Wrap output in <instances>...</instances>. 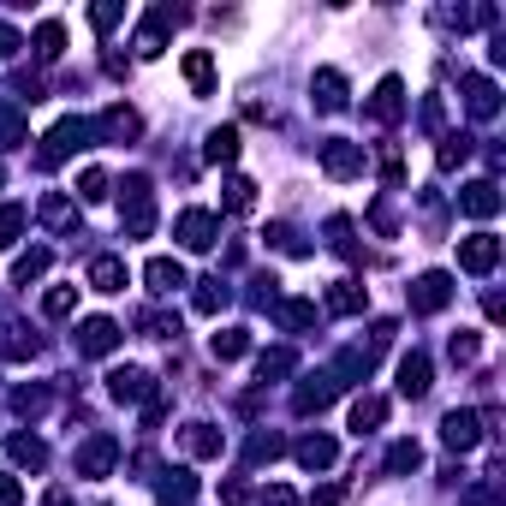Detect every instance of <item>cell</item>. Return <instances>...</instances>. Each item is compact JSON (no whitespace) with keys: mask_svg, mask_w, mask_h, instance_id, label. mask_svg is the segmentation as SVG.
<instances>
[{"mask_svg":"<svg viewBox=\"0 0 506 506\" xmlns=\"http://www.w3.org/2000/svg\"><path fill=\"white\" fill-rule=\"evenodd\" d=\"M418 465H423V447H418V441H393L387 470H418Z\"/></svg>","mask_w":506,"mask_h":506,"instance_id":"d6a6232c","label":"cell"},{"mask_svg":"<svg viewBox=\"0 0 506 506\" xmlns=\"http://www.w3.org/2000/svg\"><path fill=\"white\" fill-rule=\"evenodd\" d=\"M60 48H66V25H60V18H48V25L36 30V54H42V60H60Z\"/></svg>","mask_w":506,"mask_h":506,"instance_id":"4316f807","label":"cell"},{"mask_svg":"<svg viewBox=\"0 0 506 506\" xmlns=\"http://www.w3.org/2000/svg\"><path fill=\"white\" fill-rule=\"evenodd\" d=\"M72 304H77V286H54L42 298V316H72Z\"/></svg>","mask_w":506,"mask_h":506,"instance_id":"e575fe53","label":"cell"},{"mask_svg":"<svg viewBox=\"0 0 506 506\" xmlns=\"http://www.w3.org/2000/svg\"><path fill=\"white\" fill-rule=\"evenodd\" d=\"M298 465H304V470H328V465H334V441H328V435L298 441Z\"/></svg>","mask_w":506,"mask_h":506,"instance_id":"603a6c76","label":"cell"},{"mask_svg":"<svg viewBox=\"0 0 506 506\" xmlns=\"http://www.w3.org/2000/svg\"><path fill=\"white\" fill-rule=\"evenodd\" d=\"M316 108L322 114H340L346 108V77L340 72H316Z\"/></svg>","mask_w":506,"mask_h":506,"instance_id":"44dd1931","label":"cell"},{"mask_svg":"<svg viewBox=\"0 0 506 506\" xmlns=\"http://www.w3.org/2000/svg\"><path fill=\"white\" fill-rule=\"evenodd\" d=\"M256 369H263V381H268V376H286V369H292V352H263V364H256Z\"/></svg>","mask_w":506,"mask_h":506,"instance_id":"7bdbcfd3","label":"cell"},{"mask_svg":"<svg viewBox=\"0 0 506 506\" xmlns=\"http://www.w3.org/2000/svg\"><path fill=\"white\" fill-rule=\"evenodd\" d=\"M465 155H470V138H447L441 143V167H459Z\"/></svg>","mask_w":506,"mask_h":506,"instance_id":"b9f144b4","label":"cell"},{"mask_svg":"<svg viewBox=\"0 0 506 506\" xmlns=\"http://www.w3.org/2000/svg\"><path fill=\"white\" fill-rule=\"evenodd\" d=\"M399 114H405V84L399 77H381L376 96H369V119H376V126H393Z\"/></svg>","mask_w":506,"mask_h":506,"instance_id":"52a82bcc","label":"cell"},{"mask_svg":"<svg viewBox=\"0 0 506 506\" xmlns=\"http://www.w3.org/2000/svg\"><path fill=\"white\" fill-rule=\"evenodd\" d=\"M310 322H316V304H304V298L280 304V328H310Z\"/></svg>","mask_w":506,"mask_h":506,"instance_id":"f546056e","label":"cell"},{"mask_svg":"<svg viewBox=\"0 0 506 506\" xmlns=\"http://www.w3.org/2000/svg\"><path fill=\"white\" fill-rule=\"evenodd\" d=\"M84 138H89V126L84 119H60V126L42 138V167H60L72 150H84Z\"/></svg>","mask_w":506,"mask_h":506,"instance_id":"6da1fadb","label":"cell"},{"mask_svg":"<svg viewBox=\"0 0 506 506\" xmlns=\"http://www.w3.org/2000/svg\"><path fill=\"white\" fill-rule=\"evenodd\" d=\"M173 6H155V13L150 18H143V30H138V54H143V60H155V54H161L167 48V25H173Z\"/></svg>","mask_w":506,"mask_h":506,"instance_id":"30bf717a","label":"cell"},{"mask_svg":"<svg viewBox=\"0 0 506 506\" xmlns=\"http://www.w3.org/2000/svg\"><path fill=\"white\" fill-rule=\"evenodd\" d=\"M328 310H340V316H357V310H364V286H357V280H334Z\"/></svg>","mask_w":506,"mask_h":506,"instance_id":"cb8c5ba5","label":"cell"},{"mask_svg":"<svg viewBox=\"0 0 506 506\" xmlns=\"http://www.w3.org/2000/svg\"><path fill=\"white\" fill-rule=\"evenodd\" d=\"M381 418H387V399H376V393H369V399H357V405H352V429H357V435L381 429Z\"/></svg>","mask_w":506,"mask_h":506,"instance_id":"d4e9b609","label":"cell"},{"mask_svg":"<svg viewBox=\"0 0 506 506\" xmlns=\"http://www.w3.org/2000/svg\"><path fill=\"white\" fill-rule=\"evenodd\" d=\"M334 393H340V376H310V381L298 387V399H292V405H298V411H322Z\"/></svg>","mask_w":506,"mask_h":506,"instance_id":"2e32d148","label":"cell"},{"mask_svg":"<svg viewBox=\"0 0 506 506\" xmlns=\"http://www.w3.org/2000/svg\"><path fill=\"white\" fill-rule=\"evenodd\" d=\"M89 286L96 292H126V263H119V256H96V263H89Z\"/></svg>","mask_w":506,"mask_h":506,"instance_id":"e0dca14e","label":"cell"},{"mask_svg":"<svg viewBox=\"0 0 506 506\" xmlns=\"http://www.w3.org/2000/svg\"><path fill=\"white\" fill-rule=\"evenodd\" d=\"M13 459H18V465H30V470H36V465H48V447H42L36 435H13Z\"/></svg>","mask_w":506,"mask_h":506,"instance_id":"f1b7e54d","label":"cell"},{"mask_svg":"<svg viewBox=\"0 0 506 506\" xmlns=\"http://www.w3.org/2000/svg\"><path fill=\"white\" fill-rule=\"evenodd\" d=\"M482 435H489V429H482V418H477V411H447V423H441V441H447V447L470 453V447H477Z\"/></svg>","mask_w":506,"mask_h":506,"instance_id":"8992f818","label":"cell"},{"mask_svg":"<svg viewBox=\"0 0 506 506\" xmlns=\"http://www.w3.org/2000/svg\"><path fill=\"white\" fill-rule=\"evenodd\" d=\"M114 453H119V447L108 441V435H96V441H89L84 453H77V477H108V465H114Z\"/></svg>","mask_w":506,"mask_h":506,"instance_id":"5bb4252c","label":"cell"},{"mask_svg":"<svg viewBox=\"0 0 506 506\" xmlns=\"http://www.w3.org/2000/svg\"><path fill=\"white\" fill-rule=\"evenodd\" d=\"M459 209H465V215H477V221H489L494 209H501V191H494V179H477V185H465V191H459Z\"/></svg>","mask_w":506,"mask_h":506,"instance_id":"8fae6325","label":"cell"},{"mask_svg":"<svg viewBox=\"0 0 506 506\" xmlns=\"http://www.w3.org/2000/svg\"><path fill=\"white\" fill-rule=\"evenodd\" d=\"M77 191H84L89 202H101V197H108V173H101V167H84V179H77Z\"/></svg>","mask_w":506,"mask_h":506,"instance_id":"8d00e7d4","label":"cell"},{"mask_svg":"<svg viewBox=\"0 0 506 506\" xmlns=\"http://www.w3.org/2000/svg\"><path fill=\"white\" fill-rule=\"evenodd\" d=\"M244 352H251V334L244 328H221L215 334V357L221 364H232V357H244Z\"/></svg>","mask_w":506,"mask_h":506,"instance_id":"484cf974","label":"cell"},{"mask_svg":"<svg viewBox=\"0 0 506 506\" xmlns=\"http://www.w3.org/2000/svg\"><path fill=\"white\" fill-rule=\"evenodd\" d=\"M42 221H48V227H72V202L48 197V202H42Z\"/></svg>","mask_w":506,"mask_h":506,"instance_id":"74e56055","label":"cell"},{"mask_svg":"<svg viewBox=\"0 0 506 506\" xmlns=\"http://www.w3.org/2000/svg\"><path fill=\"white\" fill-rule=\"evenodd\" d=\"M244 453H251V465H263V459H280V435H256Z\"/></svg>","mask_w":506,"mask_h":506,"instance_id":"60d3db41","label":"cell"},{"mask_svg":"<svg viewBox=\"0 0 506 506\" xmlns=\"http://www.w3.org/2000/svg\"><path fill=\"white\" fill-rule=\"evenodd\" d=\"M36 274H48V251H30V256H18V263H13V280H18V286H30Z\"/></svg>","mask_w":506,"mask_h":506,"instance_id":"1f68e13d","label":"cell"},{"mask_svg":"<svg viewBox=\"0 0 506 506\" xmlns=\"http://www.w3.org/2000/svg\"><path fill=\"white\" fill-rule=\"evenodd\" d=\"M161 494H167V501H191V494H197V482H191L185 470H173V477L161 482Z\"/></svg>","mask_w":506,"mask_h":506,"instance_id":"ab89813d","label":"cell"},{"mask_svg":"<svg viewBox=\"0 0 506 506\" xmlns=\"http://www.w3.org/2000/svg\"><path fill=\"white\" fill-rule=\"evenodd\" d=\"M42 506H72V501H66V489H54V494H48V501H42Z\"/></svg>","mask_w":506,"mask_h":506,"instance_id":"c3c4849f","label":"cell"},{"mask_svg":"<svg viewBox=\"0 0 506 506\" xmlns=\"http://www.w3.org/2000/svg\"><path fill=\"white\" fill-rule=\"evenodd\" d=\"M209 161H239V131L232 126L209 131Z\"/></svg>","mask_w":506,"mask_h":506,"instance_id":"83f0119b","label":"cell"},{"mask_svg":"<svg viewBox=\"0 0 506 506\" xmlns=\"http://www.w3.org/2000/svg\"><path fill=\"white\" fill-rule=\"evenodd\" d=\"M143 274H150V292H161V298H167V292H179V286H185V268H179L173 256H155V263L143 268Z\"/></svg>","mask_w":506,"mask_h":506,"instance_id":"ffe728a7","label":"cell"},{"mask_svg":"<svg viewBox=\"0 0 506 506\" xmlns=\"http://www.w3.org/2000/svg\"><path fill=\"white\" fill-rule=\"evenodd\" d=\"M215 232H221V221L209 215V209H185V215H179V244H185V251H209Z\"/></svg>","mask_w":506,"mask_h":506,"instance_id":"277c9868","label":"cell"},{"mask_svg":"<svg viewBox=\"0 0 506 506\" xmlns=\"http://www.w3.org/2000/svg\"><path fill=\"white\" fill-rule=\"evenodd\" d=\"M18 232H25V209H18V202H6V209H0V251H6Z\"/></svg>","mask_w":506,"mask_h":506,"instance_id":"d590c367","label":"cell"},{"mask_svg":"<svg viewBox=\"0 0 506 506\" xmlns=\"http://www.w3.org/2000/svg\"><path fill=\"white\" fill-rule=\"evenodd\" d=\"M13 54H18V30L0 25V60H13Z\"/></svg>","mask_w":506,"mask_h":506,"instance_id":"7dc6e473","label":"cell"},{"mask_svg":"<svg viewBox=\"0 0 506 506\" xmlns=\"http://www.w3.org/2000/svg\"><path fill=\"white\" fill-rule=\"evenodd\" d=\"M251 501V489H244V482H227V489H221V506H244Z\"/></svg>","mask_w":506,"mask_h":506,"instance_id":"bcb514c9","label":"cell"},{"mask_svg":"<svg viewBox=\"0 0 506 506\" xmlns=\"http://www.w3.org/2000/svg\"><path fill=\"white\" fill-rule=\"evenodd\" d=\"M25 501V489H18V477H0V506H18Z\"/></svg>","mask_w":506,"mask_h":506,"instance_id":"f6af8a7d","label":"cell"},{"mask_svg":"<svg viewBox=\"0 0 506 506\" xmlns=\"http://www.w3.org/2000/svg\"><path fill=\"white\" fill-rule=\"evenodd\" d=\"M221 304H227V286H221V280H197V310L202 316H215Z\"/></svg>","mask_w":506,"mask_h":506,"instance_id":"836d02e7","label":"cell"},{"mask_svg":"<svg viewBox=\"0 0 506 506\" xmlns=\"http://www.w3.org/2000/svg\"><path fill=\"white\" fill-rule=\"evenodd\" d=\"M185 84L197 89V96H209V89H215V60H209V54H185Z\"/></svg>","mask_w":506,"mask_h":506,"instance_id":"7402d4cb","label":"cell"},{"mask_svg":"<svg viewBox=\"0 0 506 506\" xmlns=\"http://www.w3.org/2000/svg\"><path fill=\"white\" fill-rule=\"evenodd\" d=\"M227 209H232V215L256 209V185H251V179H227Z\"/></svg>","mask_w":506,"mask_h":506,"instance_id":"4dcf8cb0","label":"cell"},{"mask_svg":"<svg viewBox=\"0 0 506 506\" xmlns=\"http://www.w3.org/2000/svg\"><path fill=\"white\" fill-rule=\"evenodd\" d=\"M494 263H501V239H494V232H470V239L459 244V268H465V274H489Z\"/></svg>","mask_w":506,"mask_h":506,"instance_id":"3957f363","label":"cell"},{"mask_svg":"<svg viewBox=\"0 0 506 506\" xmlns=\"http://www.w3.org/2000/svg\"><path fill=\"white\" fill-rule=\"evenodd\" d=\"M447 298H453V280H447V274H423L418 286H411V310H418V316L447 310Z\"/></svg>","mask_w":506,"mask_h":506,"instance_id":"ba28073f","label":"cell"},{"mask_svg":"<svg viewBox=\"0 0 506 506\" xmlns=\"http://www.w3.org/2000/svg\"><path fill=\"white\" fill-rule=\"evenodd\" d=\"M155 227V202H150V179H126V232L143 239Z\"/></svg>","mask_w":506,"mask_h":506,"instance_id":"7a4b0ae2","label":"cell"},{"mask_svg":"<svg viewBox=\"0 0 506 506\" xmlns=\"http://www.w3.org/2000/svg\"><path fill=\"white\" fill-rule=\"evenodd\" d=\"M322 167H328L334 179H352V173H364V150L346 143V138H334V143H322Z\"/></svg>","mask_w":506,"mask_h":506,"instance_id":"9c48e42d","label":"cell"},{"mask_svg":"<svg viewBox=\"0 0 506 506\" xmlns=\"http://www.w3.org/2000/svg\"><path fill=\"white\" fill-rule=\"evenodd\" d=\"M89 25H96V30H114V25H119V6H96V13H89Z\"/></svg>","mask_w":506,"mask_h":506,"instance_id":"ee69618b","label":"cell"},{"mask_svg":"<svg viewBox=\"0 0 506 506\" xmlns=\"http://www.w3.org/2000/svg\"><path fill=\"white\" fill-rule=\"evenodd\" d=\"M465 108H470L477 119H494L501 96H494V84H489V77H465Z\"/></svg>","mask_w":506,"mask_h":506,"instance_id":"d6986e66","label":"cell"},{"mask_svg":"<svg viewBox=\"0 0 506 506\" xmlns=\"http://www.w3.org/2000/svg\"><path fill=\"white\" fill-rule=\"evenodd\" d=\"M108 393H114V399H126V405L155 399V387H150V376H143V369H114V376H108Z\"/></svg>","mask_w":506,"mask_h":506,"instance_id":"7c38bea8","label":"cell"},{"mask_svg":"<svg viewBox=\"0 0 506 506\" xmlns=\"http://www.w3.org/2000/svg\"><path fill=\"white\" fill-rule=\"evenodd\" d=\"M119 346V322H108V316H89L84 328H77V352L84 357H108Z\"/></svg>","mask_w":506,"mask_h":506,"instance_id":"5b68a950","label":"cell"},{"mask_svg":"<svg viewBox=\"0 0 506 506\" xmlns=\"http://www.w3.org/2000/svg\"><path fill=\"white\" fill-rule=\"evenodd\" d=\"M399 393H405V399H423V393H429V357H423V352H411L399 364Z\"/></svg>","mask_w":506,"mask_h":506,"instance_id":"9a60e30c","label":"cell"},{"mask_svg":"<svg viewBox=\"0 0 506 506\" xmlns=\"http://www.w3.org/2000/svg\"><path fill=\"white\" fill-rule=\"evenodd\" d=\"M477 352H482L477 334H453V364H477Z\"/></svg>","mask_w":506,"mask_h":506,"instance_id":"f35d334b","label":"cell"},{"mask_svg":"<svg viewBox=\"0 0 506 506\" xmlns=\"http://www.w3.org/2000/svg\"><path fill=\"white\" fill-rule=\"evenodd\" d=\"M96 131H101V138H108V143H131V138H138V131H143V119L131 114V108H108Z\"/></svg>","mask_w":506,"mask_h":506,"instance_id":"4fadbf2b","label":"cell"},{"mask_svg":"<svg viewBox=\"0 0 506 506\" xmlns=\"http://www.w3.org/2000/svg\"><path fill=\"white\" fill-rule=\"evenodd\" d=\"M179 447H185L191 459H209V453H221V435L209 429V423H185V429H179Z\"/></svg>","mask_w":506,"mask_h":506,"instance_id":"ac0fdd59","label":"cell"}]
</instances>
